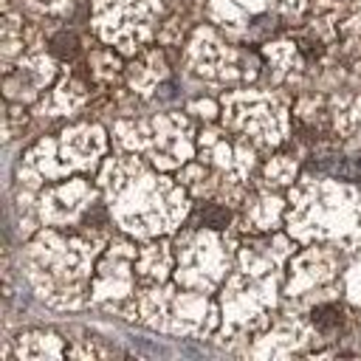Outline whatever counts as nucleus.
<instances>
[{
  "label": "nucleus",
  "mask_w": 361,
  "mask_h": 361,
  "mask_svg": "<svg viewBox=\"0 0 361 361\" xmlns=\"http://www.w3.org/2000/svg\"><path fill=\"white\" fill-rule=\"evenodd\" d=\"M228 220H231L228 209H223V206H217V203L200 206V209L195 212V217H192L195 226H206V228H223Z\"/></svg>",
  "instance_id": "f257e3e1"
},
{
  "label": "nucleus",
  "mask_w": 361,
  "mask_h": 361,
  "mask_svg": "<svg viewBox=\"0 0 361 361\" xmlns=\"http://www.w3.org/2000/svg\"><path fill=\"white\" fill-rule=\"evenodd\" d=\"M341 322H344V316H341V307H336V305H322L313 310V324L319 330H336Z\"/></svg>",
  "instance_id": "f03ea898"
},
{
  "label": "nucleus",
  "mask_w": 361,
  "mask_h": 361,
  "mask_svg": "<svg viewBox=\"0 0 361 361\" xmlns=\"http://www.w3.org/2000/svg\"><path fill=\"white\" fill-rule=\"evenodd\" d=\"M51 51H54L59 59H73V56L79 54V39H76L73 34L62 31V34H56V37L51 39Z\"/></svg>",
  "instance_id": "7ed1b4c3"
},
{
  "label": "nucleus",
  "mask_w": 361,
  "mask_h": 361,
  "mask_svg": "<svg viewBox=\"0 0 361 361\" xmlns=\"http://www.w3.org/2000/svg\"><path fill=\"white\" fill-rule=\"evenodd\" d=\"M336 172H341V175H347V178H353V180H358L361 183V155H355V158H350L344 166H338Z\"/></svg>",
  "instance_id": "20e7f679"
}]
</instances>
